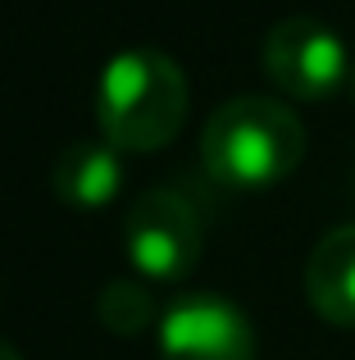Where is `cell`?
<instances>
[{
    "mask_svg": "<svg viewBox=\"0 0 355 360\" xmlns=\"http://www.w3.org/2000/svg\"><path fill=\"white\" fill-rule=\"evenodd\" d=\"M305 160V128L283 101L232 96L205 119L201 165L219 187L269 192Z\"/></svg>",
    "mask_w": 355,
    "mask_h": 360,
    "instance_id": "1",
    "label": "cell"
},
{
    "mask_svg": "<svg viewBox=\"0 0 355 360\" xmlns=\"http://www.w3.org/2000/svg\"><path fill=\"white\" fill-rule=\"evenodd\" d=\"M192 91L164 51H123L100 69L96 82V123L114 150H160L182 132Z\"/></svg>",
    "mask_w": 355,
    "mask_h": 360,
    "instance_id": "2",
    "label": "cell"
},
{
    "mask_svg": "<svg viewBox=\"0 0 355 360\" xmlns=\"http://www.w3.org/2000/svg\"><path fill=\"white\" fill-rule=\"evenodd\" d=\"M260 60H264L269 82L296 101H328L333 91L347 87L355 73L347 41L328 23L301 18V14L269 27Z\"/></svg>",
    "mask_w": 355,
    "mask_h": 360,
    "instance_id": "3",
    "label": "cell"
},
{
    "mask_svg": "<svg viewBox=\"0 0 355 360\" xmlns=\"http://www.w3.org/2000/svg\"><path fill=\"white\" fill-rule=\"evenodd\" d=\"M123 255L151 283H178L201 260V219L169 187L142 192L123 214Z\"/></svg>",
    "mask_w": 355,
    "mask_h": 360,
    "instance_id": "4",
    "label": "cell"
},
{
    "mask_svg": "<svg viewBox=\"0 0 355 360\" xmlns=\"http://www.w3.org/2000/svg\"><path fill=\"white\" fill-rule=\"evenodd\" d=\"M160 360H255L250 319L219 292L178 297L160 315Z\"/></svg>",
    "mask_w": 355,
    "mask_h": 360,
    "instance_id": "5",
    "label": "cell"
},
{
    "mask_svg": "<svg viewBox=\"0 0 355 360\" xmlns=\"http://www.w3.org/2000/svg\"><path fill=\"white\" fill-rule=\"evenodd\" d=\"M305 297L314 315L337 328H355V224H342L305 260Z\"/></svg>",
    "mask_w": 355,
    "mask_h": 360,
    "instance_id": "6",
    "label": "cell"
},
{
    "mask_svg": "<svg viewBox=\"0 0 355 360\" xmlns=\"http://www.w3.org/2000/svg\"><path fill=\"white\" fill-rule=\"evenodd\" d=\"M51 183H55V196L64 205L100 210L123 187V160H119V150L105 137L100 141H69L51 169Z\"/></svg>",
    "mask_w": 355,
    "mask_h": 360,
    "instance_id": "7",
    "label": "cell"
},
{
    "mask_svg": "<svg viewBox=\"0 0 355 360\" xmlns=\"http://www.w3.org/2000/svg\"><path fill=\"white\" fill-rule=\"evenodd\" d=\"M96 319L119 338H137L155 324V301L146 292V283H133V278H119V283H105L96 297Z\"/></svg>",
    "mask_w": 355,
    "mask_h": 360,
    "instance_id": "8",
    "label": "cell"
},
{
    "mask_svg": "<svg viewBox=\"0 0 355 360\" xmlns=\"http://www.w3.org/2000/svg\"><path fill=\"white\" fill-rule=\"evenodd\" d=\"M0 360H23V356H18V352H14V347H9V342H5V338H0Z\"/></svg>",
    "mask_w": 355,
    "mask_h": 360,
    "instance_id": "9",
    "label": "cell"
},
{
    "mask_svg": "<svg viewBox=\"0 0 355 360\" xmlns=\"http://www.w3.org/2000/svg\"><path fill=\"white\" fill-rule=\"evenodd\" d=\"M351 91H355V73H351Z\"/></svg>",
    "mask_w": 355,
    "mask_h": 360,
    "instance_id": "10",
    "label": "cell"
}]
</instances>
